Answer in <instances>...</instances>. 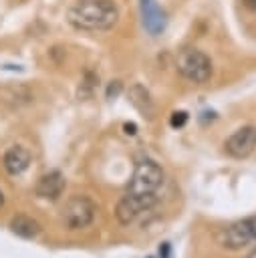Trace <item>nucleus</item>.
I'll use <instances>...</instances> for the list:
<instances>
[{
    "label": "nucleus",
    "instance_id": "1",
    "mask_svg": "<svg viewBox=\"0 0 256 258\" xmlns=\"http://www.w3.org/2000/svg\"><path fill=\"white\" fill-rule=\"evenodd\" d=\"M163 185V171L153 159H141L135 165L131 181L127 185L125 196L119 200L115 216L117 220L127 226L131 224L141 212L149 210L157 202V191Z\"/></svg>",
    "mask_w": 256,
    "mask_h": 258
},
{
    "label": "nucleus",
    "instance_id": "2",
    "mask_svg": "<svg viewBox=\"0 0 256 258\" xmlns=\"http://www.w3.org/2000/svg\"><path fill=\"white\" fill-rule=\"evenodd\" d=\"M67 20L77 30H109L119 20V8L113 0H79L69 8Z\"/></svg>",
    "mask_w": 256,
    "mask_h": 258
},
{
    "label": "nucleus",
    "instance_id": "3",
    "mask_svg": "<svg viewBox=\"0 0 256 258\" xmlns=\"http://www.w3.org/2000/svg\"><path fill=\"white\" fill-rule=\"evenodd\" d=\"M95 214H97V206L91 198L87 196H71L62 210H60V222L67 230L75 232V230H83L87 226L93 224L95 220Z\"/></svg>",
    "mask_w": 256,
    "mask_h": 258
},
{
    "label": "nucleus",
    "instance_id": "4",
    "mask_svg": "<svg viewBox=\"0 0 256 258\" xmlns=\"http://www.w3.org/2000/svg\"><path fill=\"white\" fill-rule=\"evenodd\" d=\"M177 71L189 83L204 85L212 77V60L198 48H183L177 54Z\"/></svg>",
    "mask_w": 256,
    "mask_h": 258
},
{
    "label": "nucleus",
    "instance_id": "5",
    "mask_svg": "<svg viewBox=\"0 0 256 258\" xmlns=\"http://www.w3.org/2000/svg\"><path fill=\"white\" fill-rule=\"evenodd\" d=\"M220 246L226 250H242L256 242V216L238 220L230 226H226L218 236Z\"/></svg>",
    "mask_w": 256,
    "mask_h": 258
},
{
    "label": "nucleus",
    "instance_id": "6",
    "mask_svg": "<svg viewBox=\"0 0 256 258\" xmlns=\"http://www.w3.org/2000/svg\"><path fill=\"white\" fill-rule=\"evenodd\" d=\"M226 151L236 157V159H244L248 157L254 149H256V127L254 125H246L240 127L238 131H234L228 139H226Z\"/></svg>",
    "mask_w": 256,
    "mask_h": 258
},
{
    "label": "nucleus",
    "instance_id": "7",
    "mask_svg": "<svg viewBox=\"0 0 256 258\" xmlns=\"http://www.w3.org/2000/svg\"><path fill=\"white\" fill-rule=\"evenodd\" d=\"M141 20L149 34H159L165 28V12L157 4V0H139Z\"/></svg>",
    "mask_w": 256,
    "mask_h": 258
},
{
    "label": "nucleus",
    "instance_id": "8",
    "mask_svg": "<svg viewBox=\"0 0 256 258\" xmlns=\"http://www.w3.org/2000/svg\"><path fill=\"white\" fill-rule=\"evenodd\" d=\"M65 185H67V181H65V175L60 171H48V173H44L38 179V183H36V196L42 198V200L54 202V200H58L62 196Z\"/></svg>",
    "mask_w": 256,
    "mask_h": 258
},
{
    "label": "nucleus",
    "instance_id": "9",
    "mask_svg": "<svg viewBox=\"0 0 256 258\" xmlns=\"http://www.w3.org/2000/svg\"><path fill=\"white\" fill-rule=\"evenodd\" d=\"M30 165V153L28 149L14 145L4 153V167L10 175H20L22 171H26V167Z\"/></svg>",
    "mask_w": 256,
    "mask_h": 258
},
{
    "label": "nucleus",
    "instance_id": "10",
    "mask_svg": "<svg viewBox=\"0 0 256 258\" xmlns=\"http://www.w3.org/2000/svg\"><path fill=\"white\" fill-rule=\"evenodd\" d=\"M10 230H12L16 236L24 238V240H32V238H36V236L40 234V224H38L34 218L20 214V216H14V218L10 220Z\"/></svg>",
    "mask_w": 256,
    "mask_h": 258
},
{
    "label": "nucleus",
    "instance_id": "11",
    "mask_svg": "<svg viewBox=\"0 0 256 258\" xmlns=\"http://www.w3.org/2000/svg\"><path fill=\"white\" fill-rule=\"evenodd\" d=\"M129 101L133 103V107L143 115V117H151L153 115V103H151V97L147 93L145 87L141 85H133L131 91H129Z\"/></svg>",
    "mask_w": 256,
    "mask_h": 258
},
{
    "label": "nucleus",
    "instance_id": "12",
    "mask_svg": "<svg viewBox=\"0 0 256 258\" xmlns=\"http://www.w3.org/2000/svg\"><path fill=\"white\" fill-rule=\"evenodd\" d=\"M185 121H187V113H185V111H175V113H171L169 125H171V127H183Z\"/></svg>",
    "mask_w": 256,
    "mask_h": 258
},
{
    "label": "nucleus",
    "instance_id": "13",
    "mask_svg": "<svg viewBox=\"0 0 256 258\" xmlns=\"http://www.w3.org/2000/svg\"><path fill=\"white\" fill-rule=\"evenodd\" d=\"M121 93V83L119 81H111L107 87V99H115Z\"/></svg>",
    "mask_w": 256,
    "mask_h": 258
},
{
    "label": "nucleus",
    "instance_id": "14",
    "mask_svg": "<svg viewBox=\"0 0 256 258\" xmlns=\"http://www.w3.org/2000/svg\"><path fill=\"white\" fill-rule=\"evenodd\" d=\"M159 256H161V258H171V246H169L167 242H163V244L159 246Z\"/></svg>",
    "mask_w": 256,
    "mask_h": 258
},
{
    "label": "nucleus",
    "instance_id": "15",
    "mask_svg": "<svg viewBox=\"0 0 256 258\" xmlns=\"http://www.w3.org/2000/svg\"><path fill=\"white\" fill-rule=\"evenodd\" d=\"M123 129H125V133H127V135H135V133H137V127H135L133 123H125V125H123Z\"/></svg>",
    "mask_w": 256,
    "mask_h": 258
},
{
    "label": "nucleus",
    "instance_id": "16",
    "mask_svg": "<svg viewBox=\"0 0 256 258\" xmlns=\"http://www.w3.org/2000/svg\"><path fill=\"white\" fill-rule=\"evenodd\" d=\"M2 204H4V198H2V191H0V208H2Z\"/></svg>",
    "mask_w": 256,
    "mask_h": 258
},
{
    "label": "nucleus",
    "instance_id": "17",
    "mask_svg": "<svg viewBox=\"0 0 256 258\" xmlns=\"http://www.w3.org/2000/svg\"><path fill=\"white\" fill-rule=\"evenodd\" d=\"M248 258H256V250H254V252H252V254H250Z\"/></svg>",
    "mask_w": 256,
    "mask_h": 258
},
{
    "label": "nucleus",
    "instance_id": "18",
    "mask_svg": "<svg viewBox=\"0 0 256 258\" xmlns=\"http://www.w3.org/2000/svg\"><path fill=\"white\" fill-rule=\"evenodd\" d=\"M248 2H250V4H252V6H256V0H248Z\"/></svg>",
    "mask_w": 256,
    "mask_h": 258
}]
</instances>
